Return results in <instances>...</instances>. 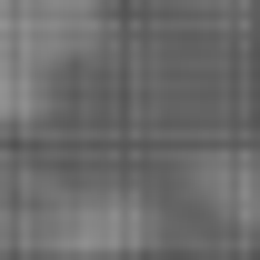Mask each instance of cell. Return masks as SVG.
<instances>
[{
  "instance_id": "6da1fadb",
  "label": "cell",
  "mask_w": 260,
  "mask_h": 260,
  "mask_svg": "<svg viewBox=\"0 0 260 260\" xmlns=\"http://www.w3.org/2000/svg\"><path fill=\"white\" fill-rule=\"evenodd\" d=\"M110 40V0H0V120L30 130L60 100V70Z\"/></svg>"
},
{
  "instance_id": "7a4b0ae2",
  "label": "cell",
  "mask_w": 260,
  "mask_h": 260,
  "mask_svg": "<svg viewBox=\"0 0 260 260\" xmlns=\"http://www.w3.org/2000/svg\"><path fill=\"white\" fill-rule=\"evenodd\" d=\"M0 240L60 250V260H130V250H160V200L90 180V190H50V200H30V210H10Z\"/></svg>"
},
{
  "instance_id": "3957f363",
  "label": "cell",
  "mask_w": 260,
  "mask_h": 260,
  "mask_svg": "<svg viewBox=\"0 0 260 260\" xmlns=\"http://www.w3.org/2000/svg\"><path fill=\"white\" fill-rule=\"evenodd\" d=\"M190 200H200L220 230H250V240H260V140L200 150V160H190Z\"/></svg>"
}]
</instances>
